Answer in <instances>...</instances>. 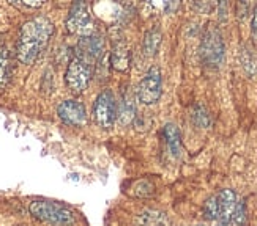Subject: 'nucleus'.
Here are the masks:
<instances>
[{
	"label": "nucleus",
	"instance_id": "nucleus-10",
	"mask_svg": "<svg viewBox=\"0 0 257 226\" xmlns=\"http://www.w3.org/2000/svg\"><path fill=\"white\" fill-rule=\"evenodd\" d=\"M218 201V209H219V217L218 220L222 223H232V216L233 210L237 208V195L233 190H221L216 195Z\"/></svg>",
	"mask_w": 257,
	"mask_h": 226
},
{
	"label": "nucleus",
	"instance_id": "nucleus-16",
	"mask_svg": "<svg viewBox=\"0 0 257 226\" xmlns=\"http://www.w3.org/2000/svg\"><path fill=\"white\" fill-rule=\"evenodd\" d=\"M11 74L10 54L5 48H0V92L7 86Z\"/></svg>",
	"mask_w": 257,
	"mask_h": 226
},
{
	"label": "nucleus",
	"instance_id": "nucleus-6",
	"mask_svg": "<svg viewBox=\"0 0 257 226\" xmlns=\"http://www.w3.org/2000/svg\"><path fill=\"white\" fill-rule=\"evenodd\" d=\"M93 118L98 126L103 129H110L114 126L117 118V102L112 92L104 90L103 93H99L93 106Z\"/></svg>",
	"mask_w": 257,
	"mask_h": 226
},
{
	"label": "nucleus",
	"instance_id": "nucleus-9",
	"mask_svg": "<svg viewBox=\"0 0 257 226\" xmlns=\"http://www.w3.org/2000/svg\"><path fill=\"white\" fill-rule=\"evenodd\" d=\"M103 54V41L98 36H84L79 41V46H77V52L76 55L84 58L85 62H88L90 64H93L95 62H98V58Z\"/></svg>",
	"mask_w": 257,
	"mask_h": 226
},
{
	"label": "nucleus",
	"instance_id": "nucleus-3",
	"mask_svg": "<svg viewBox=\"0 0 257 226\" xmlns=\"http://www.w3.org/2000/svg\"><path fill=\"white\" fill-rule=\"evenodd\" d=\"M93 74V64L85 62L81 56L74 55L65 72V82L73 93L79 94L88 86Z\"/></svg>",
	"mask_w": 257,
	"mask_h": 226
},
{
	"label": "nucleus",
	"instance_id": "nucleus-8",
	"mask_svg": "<svg viewBox=\"0 0 257 226\" xmlns=\"http://www.w3.org/2000/svg\"><path fill=\"white\" fill-rule=\"evenodd\" d=\"M57 115L65 124H68V126L79 128L87 122L85 107L84 104L77 102V100H63L57 108Z\"/></svg>",
	"mask_w": 257,
	"mask_h": 226
},
{
	"label": "nucleus",
	"instance_id": "nucleus-11",
	"mask_svg": "<svg viewBox=\"0 0 257 226\" xmlns=\"http://www.w3.org/2000/svg\"><path fill=\"white\" fill-rule=\"evenodd\" d=\"M110 64L115 71H126L130 68V50L123 41H117L110 52Z\"/></svg>",
	"mask_w": 257,
	"mask_h": 226
},
{
	"label": "nucleus",
	"instance_id": "nucleus-15",
	"mask_svg": "<svg viewBox=\"0 0 257 226\" xmlns=\"http://www.w3.org/2000/svg\"><path fill=\"white\" fill-rule=\"evenodd\" d=\"M138 226H169V222H167L164 214L156 210H147L139 217Z\"/></svg>",
	"mask_w": 257,
	"mask_h": 226
},
{
	"label": "nucleus",
	"instance_id": "nucleus-12",
	"mask_svg": "<svg viewBox=\"0 0 257 226\" xmlns=\"http://www.w3.org/2000/svg\"><path fill=\"white\" fill-rule=\"evenodd\" d=\"M117 116L125 126L131 124L136 118V102H134V94H131L130 92H125V94L121 96L120 107L117 108Z\"/></svg>",
	"mask_w": 257,
	"mask_h": 226
},
{
	"label": "nucleus",
	"instance_id": "nucleus-17",
	"mask_svg": "<svg viewBox=\"0 0 257 226\" xmlns=\"http://www.w3.org/2000/svg\"><path fill=\"white\" fill-rule=\"evenodd\" d=\"M240 58H241V64L244 68V71H246V74L251 76V77H255L257 76V58H255V55L249 49L244 48L241 50Z\"/></svg>",
	"mask_w": 257,
	"mask_h": 226
},
{
	"label": "nucleus",
	"instance_id": "nucleus-2",
	"mask_svg": "<svg viewBox=\"0 0 257 226\" xmlns=\"http://www.w3.org/2000/svg\"><path fill=\"white\" fill-rule=\"evenodd\" d=\"M29 210L37 220L49 223L52 226H71L74 223V214L59 202L51 201H32Z\"/></svg>",
	"mask_w": 257,
	"mask_h": 226
},
{
	"label": "nucleus",
	"instance_id": "nucleus-20",
	"mask_svg": "<svg viewBox=\"0 0 257 226\" xmlns=\"http://www.w3.org/2000/svg\"><path fill=\"white\" fill-rule=\"evenodd\" d=\"M193 120H194V122L197 124L199 128H208L210 126V116H208V113L205 112V108L202 106L194 107Z\"/></svg>",
	"mask_w": 257,
	"mask_h": 226
},
{
	"label": "nucleus",
	"instance_id": "nucleus-22",
	"mask_svg": "<svg viewBox=\"0 0 257 226\" xmlns=\"http://www.w3.org/2000/svg\"><path fill=\"white\" fill-rule=\"evenodd\" d=\"M251 27H252V35L257 38V8H255V11H254V16H252V24H251Z\"/></svg>",
	"mask_w": 257,
	"mask_h": 226
},
{
	"label": "nucleus",
	"instance_id": "nucleus-5",
	"mask_svg": "<svg viewBox=\"0 0 257 226\" xmlns=\"http://www.w3.org/2000/svg\"><path fill=\"white\" fill-rule=\"evenodd\" d=\"M163 78H161V71L158 66H152L149 72L144 76V78L139 82L138 90H136V98L139 102L145 106H152L158 102L161 93H163Z\"/></svg>",
	"mask_w": 257,
	"mask_h": 226
},
{
	"label": "nucleus",
	"instance_id": "nucleus-23",
	"mask_svg": "<svg viewBox=\"0 0 257 226\" xmlns=\"http://www.w3.org/2000/svg\"><path fill=\"white\" fill-rule=\"evenodd\" d=\"M215 226H232V224H230V223H222V222H218Z\"/></svg>",
	"mask_w": 257,
	"mask_h": 226
},
{
	"label": "nucleus",
	"instance_id": "nucleus-4",
	"mask_svg": "<svg viewBox=\"0 0 257 226\" xmlns=\"http://www.w3.org/2000/svg\"><path fill=\"white\" fill-rule=\"evenodd\" d=\"M200 58L207 66L218 68L224 60V41L218 28H208L200 44Z\"/></svg>",
	"mask_w": 257,
	"mask_h": 226
},
{
	"label": "nucleus",
	"instance_id": "nucleus-7",
	"mask_svg": "<svg viewBox=\"0 0 257 226\" xmlns=\"http://www.w3.org/2000/svg\"><path fill=\"white\" fill-rule=\"evenodd\" d=\"M66 28L76 35H82V38L92 35V14L88 4L74 2L71 5L70 14L66 18Z\"/></svg>",
	"mask_w": 257,
	"mask_h": 226
},
{
	"label": "nucleus",
	"instance_id": "nucleus-1",
	"mask_svg": "<svg viewBox=\"0 0 257 226\" xmlns=\"http://www.w3.org/2000/svg\"><path fill=\"white\" fill-rule=\"evenodd\" d=\"M54 33L52 22L43 16L27 20L21 28L16 55L18 60L24 64H32L40 54L46 49L48 42Z\"/></svg>",
	"mask_w": 257,
	"mask_h": 226
},
{
	"label": "nucleus",
	"instance_id": "nucleus-18",
	"mask_svg": "<svg viewBox=\"0 0 257 226\" xmlns=\"http://www.w3.org/2000/svg\"><path fill=\"white\" fill-rule=\"evenodd\" d=\"M202 216L208 222H215L219 217V209H218V201L216 196H211L205 201V204L202 208Z\"/></svg>",
	"mask_w": 257,
	"mask_h": 226
},
{
	"label": "nucleus",
	"instance_id": "nucleus-24",
	"mask_svg": "<svg viewBox=\"0 0 257 226\" xmlns=\"http://www.w3.org/2000/svg\"><path fill=\"white\" fill-rule=\"evenodd\" d=\"M197 226H204V224H197Z\"/></svg>",
	"mask_w": 257,
	"mask_h": 226
},
{
	"label": "nucleus",
	"instance_id": "nucleus-21",
	"mask_svg": "<svg viewBox=\"0 0 257 226\" xmlns=\"http://www.w3.org/2000/svg\"><path fill=\"white\" fill-rule=\"evenodd\" d=\"M21 5L30 6V8H40V6H43V2H29V0H22Z\"/></svg>",
	"mask_w": 257,
	"mask_h": 226
},
{
	"label": "nucleus",
	"instance_id": "nucleus-14",
	"mask_svg": "<svg viewBox=\"0 0 257 226\" xmlns=\"http://www.w3.org/2000/svg\"><path fill=\"white\" fill-rule=\"evenodd\" d=\"M160 46H161V32L160 28L153 27L145 33V36H144V44H142L144 54L147 56H153L158 52Z\"/></svg>",
	"mask_w": 257,
	"mask_h": 226
},
{
	"label": "nucleus",
	"instance_id": "nucleus-13",
	"mask_svg": "<svg viewBox=\"0 0 257 226\" xmlns=\"http://www.w3.org/2000/svg\"><path fill=\"white\" fill-rule=\"evenodd\" d=\"M163 135H164L166 144H167V148H169L171 154L174 157L180 156L182 142H180V130L177 129V126H174V124H166L163 129Z\"/></svg>",
	"mask_w": 257,
	"mask_h": 226
},
{
	"label": "nucleus",
	"instance_id": "nucleus-19",
	"mask_svg": "<svg viewBox=\"0 0 257 226\" xmlns=\"http://www.w3.org/2000/svg\"><path fill=\"white\" fill-rule=\"evenodd\" d=\"M232 222L237 226L248 224V212H246V204H244V201L237 202V208L233 210V216H232Z\"/></svg>",
	"mask_w": 257,
	"mask_h": 226
}]
</instances>
